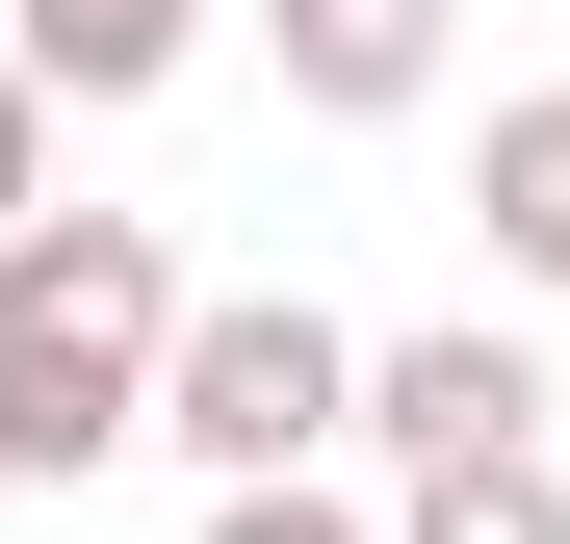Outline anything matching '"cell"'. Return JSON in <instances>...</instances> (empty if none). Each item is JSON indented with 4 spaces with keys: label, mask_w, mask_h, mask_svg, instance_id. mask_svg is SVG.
Wrapping results in <instances>:
<instances>
[{
    "label": "cell",
    "mask_w": 570,
    "mask_h": 544,
    "mask_svg": "<svg viewBox=\"0 0 570 544\" xmlns=\"http://www.w3.org/2000/svg\"><path fill=\"white\" fill-rule=\"evenodd\" d=\"M259 52H285L312 130H390L415 78H441V0H259Z\"/></svg>",
    "instance_id": "277c9868"
},
{
    "label": "cell",
    "mask_w": 570,
    "mask_h": 544,
    "mask_svg": "<svg viewBox=\"0 0 570 544\" xmlns=\"http://www.w3.org/2000/svg\"><path fill=\"white\" fill-rule=\"evenodd\" d=\"M27 208H52V78L0 52V234H27Z\"/></svg>",
    "instance_id": "ba28073f"
},
{
    "label": "cell",
    "mask_w": 570,
    "mask_h": 544,
    "mask_svg": "<svg viewBox=\"0 0 570 544\" xmlns=\"http://www.w3.org/2000/svg\"><path fill=\"white\" fill-rule=\"evenodd\" d=\"M208 544H390V518H337V493H208Z\"/></svg>",
    "instance_id": "9c48e42d"
},
{
    "label": "cell",
    "mask_w": 570,
    "mask_h": 544,
    "mask_svg": "<svg viewBox=\"0 0 570 544\" xmlns=\"http://www.w3.org/2000/svg\"><path fill=\"white\" fill-rule=\"evenodd\" d=\"M466 208H493V259H519V286H570V78H544V105H493Z\"/></svg>",
    "instance_id": "8992f818"
},
{
    "label": "cell",
    "mask_w": 570,
    "mask_h": 544,
    "mask_svg": "<svg viewBox=\"0 0 570 544\" xmlns=\"http://www.w3.org/2000/svg\"><path fill=\"white\" fill-rule=\"evenodd\" d=\"M156 363H181L156 208H27V234H0V467H27V493L130 467V441H156Z\"/></svg>",
    "instance_id": "6da1fadb"
},
{
    "label": "cell",
    "mask_w": 570,
    "mask_h": 544,
    "mask_svg": "<svg viewBox=\"0 0 570 544\" xmlns=\"http://www.w3.org/2000/svg\"><path fill=\"white\" fill-rule=\"evenodd\" d=\"M390 544H570V467H544V441H519V467H415Z\"/></svg>",
    "instance_id": "52a82bcc"
},
{
    "label": "cell",
    "mask_w": 570,
    "mask_h": 544,
    "mask_svg": "<svg viewBox=\"0 0 570 544\" xmlns=\"http://www.w3.org/2000/svg\"><path fill=\"white\" fill-rule=\"evenodd\" d=\"M0 52H27L52 105H156V78L208 52V0H0Z\"/></svg>",
    "instance_id": "5b68a950"
},
{
    "label": "cell",
    "mask_w": 570,
    "mask_h": 544,
    "mask_svg": "<svg viewBox=\"0 0 570 544\" xmlns=\"http://www.w3.org/2000/svg\"><path fill=\"white\" fill-rule=\"evenodd\" d=\"M156 441L208 493H312V441H363V337L312 311V286H234V311H181V363H156Z\"/></svg>",
    "instance_id": "7a4b0ae2"
},
{
    "label": "cell",
    "mask_w": 570,
    "mask_h": 544,
    "mask_svg": "<svg viewBox=\"0 0 570 544\" xmlns=\"http://www.w3.org/2000/svg\"><path fill=\"white\" fill-rule=\"evenodd\" d=\"M363 441H390V467H519V441H544V363H519L493 311H441V337H363Z\"/></svg>",
    "instance_id": "3957f363"
}]
</instances>
